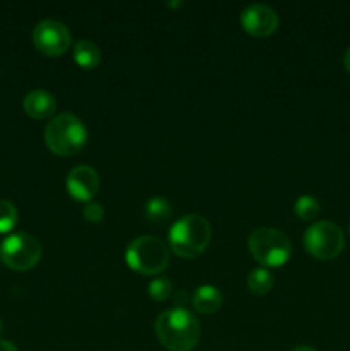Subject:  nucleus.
Returning a JSON list of instances; mask_svg holds the SVG:
<instances>
[{"instance_id":"obj_1","label":"nucleus","mask_w":350,"mask_h":351,"mask_svg":"<svg viewBox=\"0 0 350 351\" xmlns=\"http://www.w3.org/2000/svg\"><path fill=\"white\" fill-rule=\"evenodd\" d=\"M154 329L158 341L170 351H191L201 339V324L198 317L184 307L161 312Z\"/></svg>"},{"instance_id":"obj_2","label":"nucleus","mask_w":350,"mask_h":351,"mask_svg":"<svg viewBox=\"0 0 350 351\" xmlns=\"http://www.w3.org/2000/svg\"><path fill=\"white\" fill-rule=\"evenodd\" d=\"M211 225L201 215H185L172 225L168 233L170 249L182 259L201 256L211 240Z\"/></svg>"},{"instance_id":"obj_3","label":"nucleus","mask_w":350,"mask_h":351,"mask_svg":"<svg viewBox=\"0 0 350 351\" xmlns=\"http://www.w3.org/2000/svg\"><path fill=\"white\" fill-rule=\"evenodd\" d=\"M88 129L79 117L72 113L55 115L45 127V143L58 156H74L84 147Z\"/></svg>"},{"instance_id":"obj_4","label":"nucleus","mask_w":350,"mask_h":351,"mask_svg":"<svg viewBox=\"0 0 350 351\" xmlns=\"http://www.w3.org/2000/svg\"><path fill=\"white\" fill-rule=\"evenodd\" d=\"M129 267L144 276H156L163 273L170 263V250L158 237L143 235L134 239L126 250Z\"/></svg>"},{"instance_id":"obj_5","label":"nucleus","mask_w":350,"mask_h":351,"mask_svg":"<svg viewBox=\"0 0 350 351\" xmlns=\"http://www.w3.org/2000/svg\"><path fill=\"white\" fill-rule=\"evenodd\" d=\"M249 250L254 259L266 267H280L290 259L292 243L283 232L270 226L256 228L249 237Z\"/></svg>"},{"instance_id":"obj_6","label":"nucleus","mask_w":350,"mask_h":351,"mask_svg":"<svg viewBox=\"0 0 350 351\" xmlns=\"http://www.w3.org/2000/svg\"><path fill=\"white\" fill-rule=\"evenodd\" d=\"M41 259V243L26 232L5 237L0 243V261L14 271H27Z\"/></svg>"},{"instance_id":"obj_7","label":"nucleus","mask_w":350,"mask_h":351,"mask_svg":"<svg viewBox=\"0 0 350 351\" xmlns=\"http://www.w3.org/2000/svg\"><path fill=\"white\" fill-rule=\"evenodd\" d=\"M304 247L314 259L331 261L345 247V235L335 223L316 221L305 230Z\"/></svg>"},{"instance_id":"obj_8","label":"nucleus","mask_w":350,"mask_h":351,"mask_svg":"<svg viewBox=\"0 0 350 351\" xmlns=\"http://www.w3.org/2000/svg\"><path fill=\"white\" fill-rule=\"evenodd\" d=\"M71 31L64 23L55 19H43L34 26L33 43L48 57H58L71 47Z\"/></svg>"},{"instance_id":"obj_9","label":"nucleus","mask_w":350,"mask_h":351,"mask_svg":"<svg viewBox=\"0 0 350 351\" xmlns=\"http://www.w3.org/2000/svg\"><path fill=\"white\" fill-rule=\"evenodd\" d=\"M240 24L250 36L266 38L277 31L280 19L275 9L264 3H253L240 12Z\"/></svg>"},{"instance_id":"obj_10","label":"nucleus","mask_w":350,"mask_h":351,"mask_svg":"<svg viewBox=\"0 0 350 351\" xmlns=\"http://www.w3.org/2000/svg\"><path fill=\"white\" fill-rule=\"evenodd\" d=\"M65 187L67 192L75 201L89 202L100 189V177L95 168L88 165H78L69 171L65 178Z\"/></svg>"},{"instance_id":"obj_11","label":"nucleus","mask_w":350,"mask_h":351,"mask_svg":"<svg viewBox=\"0 0 350 351\" xmlns=\"http://www.w3.org/2000/svg\"><path fill=\"white\" fill-rule=\"evenodd\" d=\"M23 108L31 119L43 120L54 115L57 101H55V96L51 93L45 91V89H34L24 96Z\"/></svg>"},{"instance_id":"obj_12","label":"nucleus","mask_w":350,"mask_h":351,"mask_svg":"<svg viewBox=\"0 0 350 351\" xmlns=\"http://www.w3.org/2000/svg\"><path fill=\"white\" fill-rule=\"evenodd\" d=\"M223 295L213 285H201L192 295V307L196 312L205 315H211L222 307Z\"/></svg>"},{"instance_id":"obj_13","label":"nucleus","mask_w":350,"mask_h":351,"mask_svg":"<svg viewBox=\"0 0 350 351\" xmlns=\"http://www.w3.org/2000/svg\"><path fill=\"white\" fill-rule=\"evenodd\" d=\"M74 60L82 69H95L102 60V51L98 45L91 40H79L74 45Z\"/></svg>"},{"instance_id":"obj_14","label":"nucleus","mask_w":350,"mask_h":351,"mask_svg":"<svg viewBox=\"0 0 350 351\" xmlns=\"http://www.w3.org/2000/svg\"><path fill=\"white\" fill-rule=\"evenodd\" d=\"M275 285L273 274L270 273L264 267H257V269H253L247 276V287H249V291L254 295H266L270 293L271 288Z\"/></svg>"},{"instance_id":"obj_15","label":"nucleus","mask_w":350,"mask_h":351,"mask_svg":"<svg viewBox=\"0 0 350 351\" xmlns=\"http://www.w3.org/2000/svg\"><path fill=\"white\" fill-rule=\"evenodd\" d=\"M146 218L154 225H163L170 219L172 206L165 197H151L146 202Z\"/></svg>"},{"instance_id":"obj_16","label":"nucleus","mask_w":350,"mask_h":351,"mask_svg":"<svg viewBox=\"0 0 350 351\" xmlns=\"http://www.w3.org/2000/svg\"><path fill=\"white\" fill-rule=\"evenodd\" d=\"M295 215L299 216L304 221H312L319 216L321 211V206H319L318 199L312 197V195H301V197L295 201Z\"/></svg>"},{"instance_id":"obj_17","label":"nucleus","mask_w":350,"mask_h":351,"mask_svg":"<svg viewBox=\"0 0 350 351\" xmlns=\"http://www.w3.org/2000/svg\"><path fill=\"white\" fill-rule=\"evenodd\" d=\"M148 293L154 302H165L174 293V287H172L170 280L163 276H156L154 280H151L150 287H148Z\"/></svg>"},{"instance_id":"obj_18","label":"nucleus","mask_w":350,"mask_h":351,"mask_svg":"<svg viewBox=\"0 0 350 351\" xmlns=\"http://www.w3.org/2000/svg\"><path fill=\"white\" fill-rule=\"evenodd\" d=\"M17 209L10 201L0 199V233H7L16 226Z\"/></svg>"},{"instance_id":"obj_19","label":"nucleus","mask_w":350,"mask_h":351,"mask_svg":"<svg viewBox=\"0 0 350 351\" xmlns=\"http://www.w3.org/2000/svg\"><path fill=\"white\" fill-rule=\"evenodd\" d=\"M82 216H84L86 221L100 223L103 219V216H105V209H103V206L100 202L89 201L82 208Z\"/></svg>"},{"instance_id":"obj_20","label":"nucleus","mask_w":350,"mask_h":351,"mask_svg":"<svg viewBox=\"0 0 350 351\" xmlns=\"http://www.w3.org/2000/svg\"><path fill=\"white\" fill-rule=\"evenodd\" d=\"M0 351H19L16 348L12 341H7V339H0Z\"/></svg>"},{"instance_id":"obj_21","label":"nucleus","mask_w":350,"mask_h":351,"mask_svg":"<svg viewBox=\"0 0 350 351\" xmlns=\"http://www.w3.org/2000/svg\"><path fill=\"white\" fill-rule=\"evenodd\" d=\"M343 65H345L347 72H349V74H350V47L347 48L345 55H343Z\"/></svg>"},{"instance_id":"obj_22","label":"nucleus","mask_w":350,"mask_h":351,"mask_svg":"<svg viewBox=\"0 0 350 351\" xmlns=\"http://www.w3.org/2000/svg\"><path fill=\"white\" fill-rule=\"evenodd\" d=\"M290 351H318V350H314V348H312V346L301 345V346H295V348H292Z\"/></svg>"},{"instance_id":"obj_23","label":"nucleus","mask_w":350,"mask_h":351,"mask_svg":"<svg viewBox=\"0 0 350 351\" xmlns=\"http://www.w3.org/2000/svg\"><path fill=\"white\" fill-rule=\"evenodd\" d=\"M0 331H2V322H0Z\"/></svg>"},{"instance_id":"obj_24","label":"nucleus","mask_w":350,"mask_h":351,"mask_svg":"<svg viewBox=\"0 0 350 351\" xmlns=\"http://www.w3.org/2000/svg\"><path fill=\"white\" fill-rule=\"evenodd\" d=\"M349 233H350V225H349Z\"/></svg>"},{"instance_id":"obj_25","label":"nucleus","mask_w":350,"mask_h":351,"mask_svg":"<svg viewBox=\"0 0 350 351\" xmlns=\"http://www.w3.org/2000/svg\"><path fill=\"white\" fill-rule=\"evenodd\" d=\"M0 263H2V261H0Z\"/></svg>"}]
</instances>
